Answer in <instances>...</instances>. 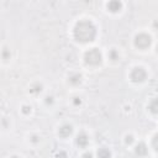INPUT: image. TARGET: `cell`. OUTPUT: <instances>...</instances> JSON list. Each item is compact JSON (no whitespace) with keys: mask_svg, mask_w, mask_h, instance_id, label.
<instances>
[{"mask_svg":"<svg viewBox=\"0 0 158 158\" xmlns=\"http://www.w3.org/2000/svg\"><path fill=\"white\" fill-rule=\"evenodd\" d=\"M96 36V27L91 21L81 20L74 27V38L78 42H90Z\"/></svg>","mask_w":158,"mask_h":158,"instance_id":"cell-1","label":"cell"},{"mask_svg":"<svg viewBox=\"0 0 158 158\" xmlns=\"http://www.w3.org/2000/svg\"><path fill=\"white\" fill-rule=\"evenodd\" d=\"M84 59H85V63L89 65H98L101 62V53L99 49L91 48L85 53Z\"/></svg>","mask_w":158,"mask_h":158,"instance_id":"cell-2","label":"cell"},{"mask_svg":"<svg viewBox=\"0 0 158 158\" xmlns=\"http://www.w3.org/2000/svg\"><path fill=\"white\" fill-rule=\"evenodd\" d=\"M151 42H152L151 37L146 33H139L135 37V44H136V47H138L141 49H144V48L149 47Z\"/></svg>","mask_w":158,"mask_h":158,"instance_id":"cell-3","label":"cell"},{"mask_svg":"<svg viewBox=\"0 0 158 158\" xmlns=\"http://www.w3.org/2000/svg\"><path fill=\"white\" fill-rule=\"evenodd\" d=\"M146 77H147V73H146V70H144L143 68H141V67H137V68H135V69L131 72V79H132L135 83H141V81H143V80L146 79Z\"/></svg>","mask_w":158,"mask_h":158,"instance_id":"cell-4","label":"cell"},{"mask_svg":"<svg viewBox=\"0 0 158 158\" xmlns=\"http://www.w3.org/2000/svg\"><path fill=\"white\" fill-rule=\"evenodd\" d=\"M72 132H73V127H72L70 125H63V126L59 127V131H58L59 136L63 137V138L69 137V136L72 135Z\"/></svg>","mask_w":158,"mask_h":158,"instance_id":"cell-5","label":"cell"},{"mask_svg":"<svg viewBox=\"0 0 158 158\" xmlns=\"http://www.w3.org/2000/svg\"><path fill=\"white\" fill-rule=\"evenodd\" d=\"M88 143H89V137L86 136V133H84V132H80L78 136H77V144L79 146V147H86L88 146Z\"/></svg>","mask_w":158,"mask_h":158,"instance_id":"cell-6","label":"cell"},{"mask_svg":"<svg viewBox=\"0 0 158 158\" xmlns=\"http://www.w3.org/2000/svg\"><path fill=\"white\" fill-rule=\"evenodd\" d=\"M135 152H136V154H137L138 157H144V156L147 154L148 149H147V146H146L143 142H141V143H138V144L136 146Z\"/></svg>","mask_w":158,"mask_h":158,"instance_id":"cell-7","label":"cell"},{"mask_svg":"<svg viewBox=\"0 0 158 158\" xmlns=\"http://www.w3.org/2000/svg\"><path fill=\"white\" fill-rule=\"evenodd\" d=\"M121 6H122V4H121L120 1H117V0H112V1H110V2L107 4V9H109L111 12H117V11H120Z\"/></svg>","mask_w":158,"mask_h":158,"instance_id":"cell-8","label":"cell"},{"mask_svg":"<svg viewBox=\"0 0 158 158\" xmlns=\"http://www.w3.org/2000/svg\"><path fill=\"white\" fill-rule=\"evenodd\" d=\"M149 111L152 114H158V98L157 99H153L151 102H149V106H148Z\"/></svg>","mask_w":158,"mask_h":158,"instance_id":"cell-9","label":"cell"},{"mask_svg":"<svg viewBox=\"0 0 158 158\" xmlns=\"http://www.w3.org/2000/svg\"><path fill=\"white\" fill-rule=\"evenodd\" d=\"M111 153L107 148H100L98 151V158H110Z\"/></svg>","mask_w":158,"mask_h":158,"instance_id":"cell-10","label":"cell"},{"mask_svg":"<svg viewBox=\"0 0 158 158\" xmlns=\"http://www.w3.org/2000/svg\"><path fill=\"white\" fill-rule=\"evenodd\" d=\"M80 81H81V77L79 74H72L69 77V83L73 84V85H78Z\"/></svg>","mask_w":158,"mask_h":158,"instance_id":"cell-11","label":"cell"},{"mask_svg":"<svg viewBox=\"0 0 158 158\" xmlns=\"http://www.w3.org/2000/svg\"><path fill=\"white\" fill-rule=\"evenodd\" d=\"M109 57H110L112 60H116V59L118 58V54H117V52H116L115 49H111L110 53H109Z\"/></svg>","mask_w":158,"mask_h":158,"instance_id":"cell-12","label":"cell"},{"mask_svg":"<svg viewBox=\"0 0 158 158\" xmlns=\"http://www.w3.org/2000/svg\"><path fill=\"white\" fill-rule=\"evenodd\" d=\"M41 90H42V85H40V84H36V85H33L31 88V91L32 93H40Z\"/></svg>","mask_w":158,"mask_h":158,"instance_id":"cell-13","label":"cell"},{"mask_svg":"<svg viewBox=\"0 0 158 158\" xmlns=\"http://www.w3.org/2000/svg\"><path fill=\"white\" fill-rule=\"evenodd\" d=\"M152 144H153V147H154V149H156V151H158V135H156V136L153 137V141H152Z\"/></svg>","mask_w":158,"mask_h":158,"instance_id":"cell-14","label":"cell"},{"mask_svg":"<svg viewBox=\"0 0 158 158\" xmlns=\"http://www.w3.org/2000/svg\"><path fill=\"white\" fill-rule=\"evenodd\" d=\"M133 142V137L132 136H126V143L127 144H131Z\"/></svg>","mask_w":158,"mask_h":158,"instance_id":"cell-15","label":"cell"},{"mask_svg":"<svg viewBox=\"0 0 158 158\" xmlns=\"http://www.w3.org/2000/svg\"><path fill=\"white\" fill-rule=\"evenodd\" d=\"M22 111H23L25 114H28V112L31 111V107H30V106H23V107H22Z\"/></svg>","mask_w":158,"mask_h":158,"instance_id":"cell-16","label":"cell"},{"mask_svg":"<svg viewBox=\"0 0 158 158\" xmlns=\"http://www.w3.org/2000/svg\"><path fill=\"white\" fill-rule=\"evenodd\" d=\"M83 158H93V154H91V153H85V154L83 156Z\"/></svg>","mask_w":158,"mask_h":158,"instance_id":"cell-17","label":"cell"},{"mask_svg":"<svg viewBox=\"0 0 158 158\" xmlns=\"http://www.w3.org/2000/svg\"><path fill=\"white\" fill-rule=\"evenodd\" d=\"M46 99H47V100H46L47 104H52V98H51V96H47Z\"/></svg>","mask_w":158,"mask_h":158,"instance_id":"cell-18","label":"cell"},{"mask_svg":"<svg viewBox=\"0 0 158 158\" xmlns=\"http://www.w3.org/2000/svg\"><path fill=\"white\" fill-rule=\"evenodd\" d=\"M74 99H75V100H74V104H75V105H78V104H80V102H81L79 98H74Z\"/></svg>","mask_w":158,"mask_h":158,"instance_id":"cell-19","label":"cell"},{"mask_svg":"<svg viewBox=\"0 0 158 158\" xmlns=\"http://www.w3.org/2000/svg\"><path fill=\"white\" fill-rule=\"evenodd\" d=\"M11 158H20V157H19V156H12Z\"/></svg>","mask_w":158,"mask_h":158,"instance_id":"cell-20","label":"cell"}]
</instances>
